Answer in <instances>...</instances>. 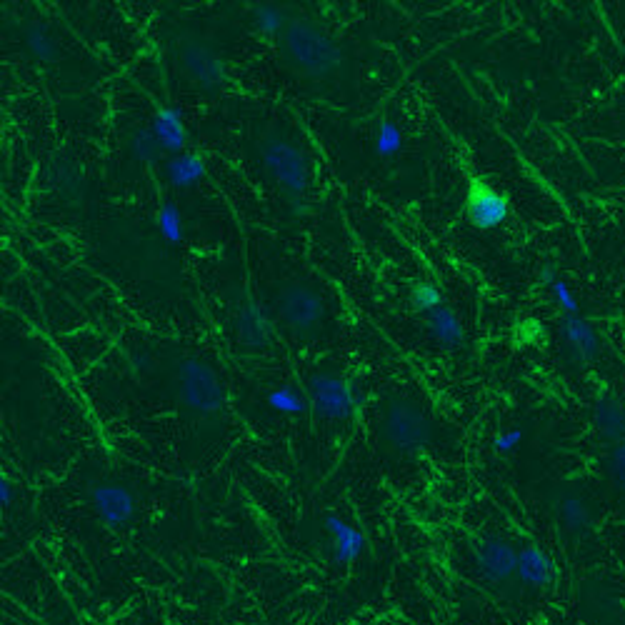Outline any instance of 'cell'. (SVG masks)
Segmentation results:
<instances>
[{
  "instance_id": "obj_1",
  "label": "cell",
  "mask_w": 625,
  "mask_h": 625,
  "mask_svg": "<svg viewBox=\"0 0 625 625\" xmlns=\"http://www.w3.org/2000/svg\"><path fill=\"white\" fill-rule=\"evenodd\" d=\"M280 45L288 63L305 78L325 80L338 73L343 65L340 45L308 18L290 20L288 28L280 35Z\"/></svg>"
},
{
  "instance_id": "obj_2",
  "label": "cell",
  "mask_w": 625,
  "mask_h": 625,
  "mask_svg": "<svg viewBox=\"0 0 625 625\" xmlns=\"http://www.w3.org/2000/svg\"><path fill=\"white\" fill-rule=\"evenodd\" d=\"M260 160H263V168L270 180L288 198L290 213L303 215L308 210L305 193L310 185V168L303 150L285 135L268 133L260 140Z\"/></svg>"
},
{
  "instance_id": "obj_3",
  "label": "cell",
  "mask_w": 625,
  "mask_h": 625,
  "mask_svg": "<svg viewBox=\"0 0 625 625\" xmlns=\"http://www.w3.org/2000/svg\"><path fill=\"white\" fill-rule=\"evenodd\" d=\"M175 390H178L180 403L198 415L220 413L228 400L223 380L208 363L198 358L180 360L175 370Z\"/></svg>"
},
{
  "instance_id": "obj_4",
  "label": "cell",
  "mask_w": 625,
  "mask_h": 625,
  "mask_svg": "<svg viewBox=\"0 0 625 625\" xmlns=\"http://www.w3.org/2000/svg\"><path fill=\"white\" fill-rule=\"evenodd\" d=\"M380 433L385 443L400 453L423 450L433 440V423L420 405L408 398H393L383 410Z\"/></svg>"
},
{
  "instance_id": "obj_5",
  "label": "cell",
  "mask_w": 625,
  "mask_h": 625,
  "mask_svg": "<svg viewBox=\"0 0 625 625\" xmlns=\"http://www.w3.org/2000/svg\"><path fill=\"white\" fill-rule=\"evenodd\" d=\"M308 405L323 420H350L363 405V395L340 375L315 373L308 380Z\"/></svg>"
},
{
  "instance_id": "obj_6",
  "label": "cell",
  "mask_w": 625,
  "mask_h": 625,
  "mask_svg": "<svg viewBox=\"0 0 625 625\" xmlns=\"http://www.w3.org/2000/svg\"><path fill=\"white\" fill-rule=\"evenodd\" d=\"M178 60L188 78L205 93H218L228 80V68L218 50L198 33H183L178 40Z\"/></svg>"
},
{
  "instance_id": "obj_7",
  "label": "cell",
  "mask_w": 625,
  "mask_h": 625,
  "mask_svg": "<svg viewBox=\"0 0 625 625\" xmlns=\"http://www.w3.org/2000/svg\"><path fill=\"white\" fill-rule=\"evenodd\" d=\"M275 305L280 320L298 335L315 333L325 320V300L305 283H285Z\"/></svg>"
},
{
  "instance_id": "obj_8",
  "label": "cell",
  "mask_w": 625,
  "mask_h": 625,
  "mask_svg": "<svg viewBox=\"0 0 625 625\" xmlns=\"http://www.w3.org/2000/svg\"><path fill=\"white\" fill-rule=\"evenodd\" d=\"M473 565L485 583L503 585L515 578L518 548L500 535H485L473 545Z\"/></svg>"
},
{
  "instance_id": "obj_9",
  "label": "cell",
  "mask_w": 625,
  "mask_h": 625,
  "mask_svg": "<svg viewBox=\"0 0 625 625\" xmlns=\"http://www.w3.org/2000/svg\"><path fill=\"white\" fill-rule=\"evenodd\" d=\"M465 213L473 228L495 230L510 218V198L483 180H473L465 198Z\"/></svg>"
},
{
  "instance_id": "obj_10",
  "label": "cell",
  "mask_w": 625,
  "mask_h": 625,
  "mask_svg": "<svg viewBox=\"0 0 625 625\" xmlns=\"http://www.w3.org/2000/svg\"><path fill=\"white\" fill-rule=\"evenodd\" d=\"M90 500L100 523L108 528H123L135 515V498L125 485L100 483L90 490Z\"/></svg>"
},
{
  "instance_id": "obj_11",
  "label": "cell",
  "mask_w": 625,
  "mask_h": 625,
  "mask_svg": "<svg viewBox=\"0 0 625 625\" xmlns=\"http://www.w3.org/2000/svg\"><path fill=\"white\" fill-rule=\"evenodd\" d=\"M560 338L570 358L580 365H590L600 355V335L595 325L583 315H560Z\"/></svg>"
},
{
  "instance_id": "obj_12",
  "label": "cell",
  "mask_w": 625,
  "mask_h": 625,
  "mask_svg": "<svg viewBox=\"0 0 625 625\" xmlns=\"http://www.w3.org/2000/svg\"><path fill=\"white\" fill-rule=\"evenodd\" d=\"M235 330H238V340L245 348H265L273 338V325H270L268 313L253 298L240 303L238 315H235Z\"/></svg>"
},
{
  "instance_id": "obj_13",
  "label": "cell",
  "mask_w": 625,
  "mask_h": 625,
  "mask_svg": "<svg viewBox=\"0 0 625 625\" xmlns=\"http://www.w3.org/2000/svg\"><path fill=\"white\" fill-rule=\"evenodd\" d=\"M150 130L158 138L163 153L178 155L188 148V128H185L183 110L175 108V105H163V108L155 110Z\"/></svg>"
},
{
  "instance_id": "obj_14",
  "label": "cell",
  "mask_w": 625,
  "mask_h": 625,
  "mask_svg": "<svg viewBox=\"0 0 625 625\" xmlns=\"http://www.w3.org/2000/svg\"><path fill=\"white\" fill-rule=\"evenodd\" d=\"M555 573V560L545 553L538 545H525L518 550V570H515V578L523 585L535 590H543L548 585H553Z\"/></svg>"
},
{
  "instance_id": "obj_15",
  "label": "cell",
  "mask_w": 625,
  "mask_h": 625,
  "mask_svg": "<svg viewBox=\"0 0 625 625\" xmlns=\"http://www.w3.org/2000/svg\"><path fill=\"white\" fill-rule=\"evenodd\" d=\"M593 425L605 443L625 440V400L615 393H603L593 408Z\"/></svg>"
},
{
  "instance_id": "obj_16",
  "label": "cell",
  "mask_w": 625,
  "mask_h": 625,
  "mask_svg": "<svg viewBox=\"0 0 625 625\" xmlns=\"http://www.w3.org/2000/svg\"><path fill=\"white\" fill-rule=\"evenodd\" d=\"M325 530H328L330 538H333V560L338 565H350L363 555L365 550L363 530L350 525L348 520H343L340 515H328V518H325Z\"/></svg>"
},
{
  "instance_id": "obj_17",
  "label": "cell",
  "mask_w": 625,
  "mask_h": 625,
  "mask_svg": "<svg viewBox=\"0 0 625 625\" xmlns=\"http://www.w3.org/2000/svg\"><path fill=\"white\" fill-rule=\"evenodd\" d=\"M425 325H428V333L433 335L435 343H440L443 348L455 350L463 345L465 328H463V320H460V315L455 313L453 305L443 303L435 310H430V313L425 315Z\"/></svg>"
},
{
  "instance_id": "obj_18",
  "label": "cell",
  "mask_w": 625,
  "mask_h": 625,
  "mask_svg": "<svg viewBox=\"0 0 625 625\" xmlns=\"http://www.w3.org/2000/svg\"><path fill=\"white\" fill-rule=\"evenodd\" d=\"M165 178L173 188H193L195 183L205 178V160L198 153H178L170 155L168 163H165Z\"/></svg>"
},
{
  "instance_id": "obj_19",
  "label": "cell",
  "mask_w": 625,
  "mask_h": 625,
  "mask_svg": "<svg viewBox=\"0 0 625 625\" xmlns=\"http://www.w3.org/2000/svg\"><path fill=\"white\" fill-rule=\"evenodd\" d=\"M555 510H558V518L563 523V528L575 535L588 533L590 525H593V513H590L588 500L580 498L578 493H565L558 500V505H555Z\"/></svg>"
},
{
  "instance_id": "obj_20",
  "label": "cell",
  "mask_w": 625,
  "mask_h": 625,
  "mask_svg": "<svg viewBox=\"0 0 625 625\" xmlns=\"http://www.w3.org/2000/svg\"><path fill=\"white\" fill-rule=\"evenodd\" d=\"M250 20H253L258 33L283 35V30L288 28V23L293 18L288 15V10L275 3H255L253 10H250Z\"/></svg>"
},
{
  "instance_id": "obj_21",
  "label": "cell",
  "mask_w": 625,
  "mask_h": 625,
  "mask_svg": "<svg viewBox=\"0 0 625 625\" xmlns=\"http://www.w3.org/2000/svg\"><path fill=\"white\" fill-rule=\"evenodd\" d=\"M25 45H28L30 55L40 63H53L58 58V43L43 23H33L25 28Z\"/></svg>"
},
{
  "instance_id": "obj_22",
  "label": "cell",
  "mask_w": 625,
  "mask_h": 625,
  "mask_svg": "<svg viewBox=\"0 0 625 625\" xmlns=\"http://www.w3.org/2000/svg\"><path fill=\"white\" fill-rule=\"evenodd\" d=\"M128 150H130V155H133L135 163H140V165L158 163L160 155H163V148H160L158 138H155V133L150 128L133 130L128 140Z\"/></svg>"
},
{
  "instance_id": "obj_23",
  "label": "cell",
  "mask_w": 625,
  "mask_h": 625,
  "mask_svg": "<svg viewBox=\"0 0 625 625\" xmlns=\"http://www.w3.org/2000/svg\"><path fill=\"white\" fill-rule=\"evenodd\" d=\"M158 233L165 243L178 245L185 238V223L183 213H180L178 205L173 200H163L158 208Z\"/></svg>"
},
{
  "instance_id": "obj_24",
  "label": "cell",
  "mask_w": 625,
  "mask_h": 625,
  "mask_svg": "<svg viewBox=\"0 0 625 625\" xmlns=\"http://www.w3.org/2000/svg\"><path fill=\"white\" fill-rule=\"evenodd\" d=\"M265 400H268L270 410L283 415H300L305 413V408H310L308 398L298 388H293V385H278V388L270 390Z\"/></svg>"
},
{
  "instance_id": "obj_25",
  "label": "cell",
  "mask_w": 625,
  "mask_h": 625,
  "mask_svg": "<svg viewBox=\"0 0 625 625\" xmlns=\"http://www.w3.org/2000/svg\"><path fill=\"white\" fill-rule=\"evenodd\" d=\"M410 305H413L418 313L428 315L430 310H435L438 305H443V290H440L438 283H433V280H415L413 285H410Z\"/></svg>"
},
{
  "instance_id": "obj_26",
  "label": "cell",
  "mask_w": 625,
  "mask_h": 625,
  "mask_svg": "<svg viewBox=\"0 0 625 625\" xmlns=\"http://www.w3.org/2000/svg\"><path fill=\"white\" fill-rule=\"evenodd\" d=\"M403 150V130L393 120H380L375 130V153L380 158H395Z\"/></svg>"
},
{
  "instance_id": "obj_27",
  "label": "cell",
  "mask_w": 625,
  "mask_h": 625,
  "mask_svg": "<svg viewBox=\"0 0 625 625\" xmlns=\"http://www.w3.org/2000/svg\"><path fill=\"white\" fill-rule=\"evenodd\" d=\"M550 293H553V300H555V305L560 308V313L563 315H578L580 313L578 298H575L573 288H570V285L565 283L563 278L555 280V283L550 285Z\"/></svg>"
},
{
  "instance_id": "obj_28",
  "label": "cell",
  "mask_w": 625,
  "mask_h": 625,
  "mask_svg": "<svg viewBox=\"0 0 625 625\" xmlns=\"http://www.w3.org/2000/svg\"><path fill=\"white\" fill-rule=\"evenodd\" d=\"M608 473L613 480L615 488L625 495V440L623 443L613 445L608 455Z\"/></svg>"
},
{
  "instance_id": "obj_29",
  "label": "cell",
  "mask_w": 625,
  "mask_h": 625,
  "mask_svg": "<svg viewBox=\"0 0 625 625\" xmlns=\"http://www.w3.org/2000/svg\"><path fill=\"white\" fill-rule=\"evenodd\" d=\"M520 443H523V430H520V428H510V430H505V433L495 435L493 448L498 450V453L508 455V453H513V450L518 448Z\"/></svg>"
},
{
  "instance_id": "obj_30",
  "label": "cell",
  "mask_w": 625,
  "mask_h": 625,
  "mask_svg": "<svg viewBox=\"0 0 625 625\" xmlns=\"http://www.w3.org/2000/svg\"><path fill=\"white\" fill-rule=\"evenodd\" d=\"M13 483H10V478H5V475H0V505L3 508H10L13 505Z\"/></svg>"
},
{
  "instance_id": "obj_31",
  "label": "cell",
  "mask_w": 625,
  "mask_h": 625,
  "mask_svg": "<svg viewBox=\"0 0 625 625\" xmlns=\"http://www.w3.org/2000/svg\"><path fill=\"white\" fill-rule=\"evenodd\" d=\"M555 280H560V275H558V270H555V265H543V270H540V283L543 285H553Z\"/></svg>"
}]
</instances>
